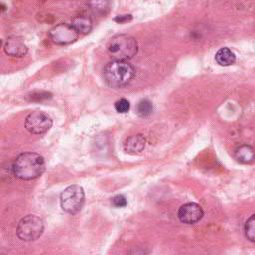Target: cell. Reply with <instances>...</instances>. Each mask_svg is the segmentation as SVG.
<instances>
[{
  "label": "cell",
  "mask_w": 255,
  "mask_h": 255,
  "mask_svg": "<svg viewBox=\"0 0 255 255\" xmlns=\"http://www.w3.org/2000/svg\"><path fill=\"white\" fill-rule=\"evenodd\" d=\"M43 156L35 152H23L13 162L12 170L15 177L22 180L36 179L45 171Z\"/></svg>",
  "instance_id": "6da1fadb"
},
{
  "label": "cell",
  "mask_w": 255,
  "mask_h": 255,
  "mask_svg": "<svg viewBox=\"0 0 255 255\" xmlns=\"http://www.w3.org/2000/svg\"><path fill=\"white\" fill-rule=\"evenodd\" d=\"M135 75L133 66L126 60H112L103 71L105 83L114 89L128 86Z\"/></svg>",
  "instance_id": "7a4b0ae2"
},
{
  "label": "cell",
  "mask_w": 255,
  "mask_h": 255,
  "mask_svg": "<svg viewBox=\"0 0 255 255\" xmlns=\"http://www.w3.org/2000/svg\"><path fill=\"white\" fill-rule=\"evenodd\" d=\"M138 50L136 40L129 35H117L113 37L107 46V51L113 60H129Z\"/></svg>",
  "instance_id": "3957f363"
},
{
  "label": "cell",
  "mask_w": 255,
  "mask_h": 255,
  "mask_svg": "<svg viewBox=\"0 0 255 255\" xmlns=\"http://www.w3.org/2000/svg\"><path fill=\"white\" fill-rule=\"evenodd\" d=\"M61 207L70 214L80 212L85 203V191L82 186L73 184L66 187L60 195Z\"/></svg>",
  "instance_id": "277c9868"
},
{
  "label": "cell",
  "mask_w": 255,
  "mask_h": 255,
  "mask_svg": "<svg viewBox=\"0 0 255 255\" xmlns=\"http://www.w3.org/2000/svg\"><path fill=\"white\" fill-rule=\"evenodd\" d=\"M44 231V221L37 215L29 214L20 219L17 225V236L23 241H34Z\"/></svg>",
  "instance_id": "5b68a950"
},
{
  "label": "cell",
  "mask_w": 255,
  "mask_h": 255,
  "mask_svg": "<svg viewBox=\"0 0 255 255\" xmlns=\"http://www.w3.org/2000/svg\"><path fill=\"white\" fill-rule=\"evenodd\" d=\"M53 121L50 116L42 111H34L25 118V128L33 134H42L47 132L52 127Z\"/></svg>",
  "instance_id": "8992f818"
},
{
  "label": "cell",
  "mask_w": 255,
  "mask_h": 255,
  "mask_svg": "<svg viewBox=\"0 0 255 255\" xmlns=\"http://www.w3.org/2000/svg\"><path fill=\"white\" fill-rule=\"evenodd\" d=\"M50 40L57 45H68L74 43L78 38V32L72 27L71 24L61 23L50 29L49 33Z\"/></svg>",
  "instance_id": "52a82bcc"
},
{
  "label": "cell",
  "mask_w": 255,
  "mask_h": 255,
  "mask_svg": "<svg viewBox=\"0 0 255 255\" xmlns=\"http://www.w3.org/2000/svg\"><path fill=\"white\" fill-rule=\"evenodd\" d=\"M203 216V209L194 202H188L181 205L177 211L178 219L185 224H194Z\"/></svg>",
  "instance_id": "ba28073f"
},
{
  "label": "cell",
  "mask_w": 255,
  "mask_h": 255,
  "mask_svg": "<svg viewBox=\"0 0 255 255\" xmlns=\"http://www.w3.org/2000/svg\"><path fill=\"white\" fill-rule=\"evenodd\" d=\"M4 51L8 56L21 58L27 54L28 48L21 38L11 37L6 41L4 45Z\"/></svg>",
  "instance_id": "9c48e42d"
},
{
  "label": "cell",
  "mask_w": 255,
  "mask_h": 255,
  "mask_svg": "<svg viewBox=\"0 0 255 255\" xmlns=\"http://www.w3.org/2000/svg\"><path fill=\"white\" fill-rule=\"evenodd\" d=\"M145 147V138L141 134H135L128 137L124 142V150L131 155L140 153Z\"/></svg>",
  "instance_id": "30bf717a"
},
{
  "label": "cell",
  "mask_w": 255,
  "mask_h": 255,
  "mask_svg": "<svg viewBox=\"0 0 255 255\" xmlns=\"http://www.w3.org/2000/svg\"><path fill=\"white\" fill-rule=\"evenodd\" d=\"M234 156L238 162L243 164H250L254 161L255 158L254 148L249 144H241L236 147Z\"/></svg>",
  "instance_id": "8fae6325"
},
{
  "label": "cell",
  "mask_w": 255,
  "mask_h": 255,
  "mask_svg": "<svg viewBox=\"0 0 255 255\" xmlns=\"http://www.w3.org/2000/svg\"><path fill=\"white\" fill-rule=\"evenodd\" d=\"M71 25L78 32V34L86 35L92 31L93 21L88 16L79 15V16H76L73 18Z\"/></svg>",
  "instance_id": "7c38bea8"
},
{
  "label": "cell",
  "mask_w": 255,
  "mask_h": 255,
  "mask_svg": "<svg viewBox=\"0 0 255 255\" xmlns=\"http://www.w3.org/2000/svg\"><path fill=\"white\" fill-rule=\"evenodd\" d=\"M235 60H236L235 54L233 53V51H231V49L227 47H223L219 49L215 54V61L220 66H225V67L230 66L234 64Z\"/></svg>",
  "instance_id": "4fadbf2b"
},
{
  "label": "cell",
  "mask_w": 255,
  "mask_h": 255,
  "mask_svg": "<svg viewBox=\"0 0 255 255\" xmlns=\"http://www.w3.org/2000/svg\"><path fill=\"white\" fill-rule=\"evenodd\" d=\"M88 5L93 13L103 16L108 13L110 2L109 0H89Z\"/></svg>",
  "instance_id": "5bb4252c"
},
{
  "label": "cell",
  "mask_w": 255,
  "mask_h": 255,
  "mask_svg": "<svg viewBox=\"0 0 255 255\" xmlns=\"http://www.w3.org/2000/svg\"><path fill=\"white\" fill-rule=\"evenodd\" d=\"M152 111H153L152 103L147 99L140 100L136 106V114L141 118L148 117L152 113Z\"/></svg>",
  "instance_id": "9a60e30c"
},
{
  "label": "cell",
  "mask_w": 255,
  "mask_h": 255,
  "mask_svg": "<svg viewBox=\"0 0 255 255\" xmlns=\"http://www.w3.org/2000/svg\"><path fill=\"white\" fill-rule=\"evenodd\" d=\"M245 236L251 242L255 241V216L254 214L250 215V217L246 220L244 225Z\"/></svg>",
  "instance_id": "2e32d148"
},
{
  "label": "cell",
  "mask_w": 255,
  "mask_h": 255,
  "mask_svg": "<svg viewBox=\"0 0 255 255\" xmlns=\"http://www.w3.org/2000/svg\"><path fill=\"white\" fill-rule=\"evenodd\" d=\"M129 108H130V104L127 99H120L115 103V110L118 113H121V114L128 113L129 111Z\"/></svg>",
  "instance_id": "e0dca14e"
},
{
  "label": "cell",
  "mask_w": 255,
  "mask_h": 255,
  "mask_svg": "<svg viewBox=\"0 0 255 255\" xmlns=\"http://www.w3.org/2000/svg\"><path fill=\"white\" fill-rule=\"evenodd\" d=\"M51 94L48 92H33L27 96L29 101H42L51 98Z\"/></svg>",
  "instance_id": "ac0fdd59"
},
{
  "label": "cell",
  "mask_w": 255,
  "mask_h": 255,
  "mask_svg": "<svg viewBox=\"0 0 255 255\" xmlns=\"http://www.w3.org/2000/svg\"><path fill=\"white\" fill-rule=\"evenodd\" d=\"M112 204L115 207L121 208V207H125L128 204V201H127V198L124 195L118 194V195H116L112 198Z\"/></svg>",
  "instance_id": "d6986e66"
},
{
  "label": "cell",
  "mask_w": 255,
  "mask_h": 255,
  "mask_svg": "<svg viewBox=\"0 0 255 255\" xmlns=\"http://www.w3.org/2000/svg\"><path fill=\"white\" fill-rule=\"evenodd\" d=\"M132 19L131 15H121V16H118L115 18V21L119 24H123V23H126V22H128Z\"/></svg>",
  "instance_id": "ffe728a7"
},
{
  "label": "cell",
  "mask_w": 255,
  "mask_h": 255,
  "mask_svg": "<svg viewBox=\"0 0 255 255\" xmlns=\"http://www.w3.org/2000/svg\"><path fill=\"white\" fill-rule=\"evenodd\" d=\"M1 46H2V41L0 40V48H1Z\"/></svg>",
  "instance_id": "44dd1931"
}]
</instances>
